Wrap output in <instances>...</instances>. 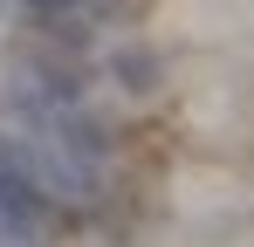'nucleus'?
<instances>
[{
	"instance_id": "nucleus-1",
	"label": "nucleus",
	"mask_w": 254,
	"mask_h": 247,
	"mask_svg": "<svg viewBox=\"0 0 254 247\" xmlns=\"http://www.w3.org/2000/svg\"><path fill=\"white\" fill-rule=\"evenodd\" d=\"M117 76H124V89H151L158 82V55H144V48L137 55H117Z\"/></svg>"
}]
</instances>
